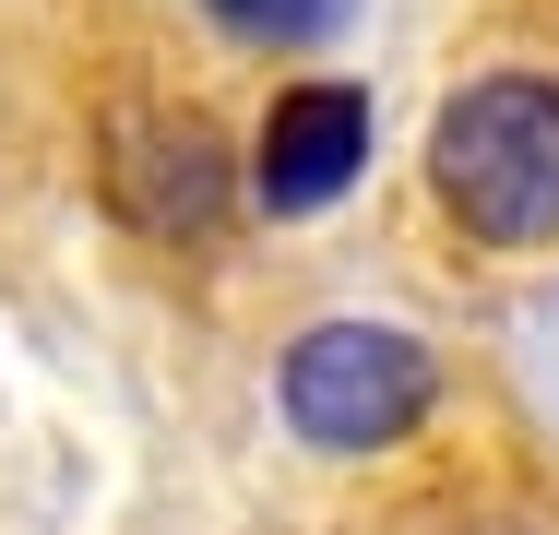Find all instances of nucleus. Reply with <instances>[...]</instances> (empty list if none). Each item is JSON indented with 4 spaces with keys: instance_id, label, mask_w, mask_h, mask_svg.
Masks as SVG:
<instances>
[{
    "instance_id": "f257e3e1",
    "label": "nucleus",
    "mask_w": 559,
    "mask_h": 535,
    "mask_svg": "<svg viewBox=\"0 0 559 535\" xmlns=\"http://www.w3.org/2000/svg\"><path fill=\"white\" fill-rule=\"evenodd\" d=\"M429 191L488 250L559 238V72H476L429 119Z\"/></svg>"
},
{
    "instance_id": "20e7f679",
    "label": "nucleus",
    "mask_w": 559,
    "mask_h": 535,
    "mask_svg": "<svg viewBox=\"0 0 559 535\" xmlns=\"http://www.w3.org/2000/svg\"><path fill=\"white\" fill-rule=\"evenodd\" d=\"M357 167H369V96L357 84H298L262 119L250 191H262V214H322L334 191H357Z\"/></svg>"
},
{
    "instance_id": "39448f33",
    "label": "nucleus",
    "mask_w": 559,
    "mask_h": 535,
    "mask_svg": "<svg viewBox=\"0 0 559 535\" xmlns=\"http://www.w3.org/2000/svg\"><path fill=\"white\" fill-rule=\"evenodd\" d=\"M203 12H215L226 36H250V48H286V36H310L334 0H203Z\"/></svg>"
},
{
    "instance_id": "7ed1b4c3",
    "label": "nucleus",
    "mask_w": 559,
    "mask_h": 535,
    "mask_svg": "<svg viewBox=\"0 0 559 535\" xmlns=\"http://www.w3.org/2000/svg\"><path fill=\"white\" fill-rule=\"evenodd\" d=\"M108 203L143 238H179L191 250L238 203V155H226L215 119H191V107H119L108 119Z\"/></svg>"
},
{
    "instance_id": "f03ea898",
    "label": "nucleus",
    "mask_w": 559,
    "mask_h": 535,
    "mask_svg": "<svg viewBox=\"0 0 559 535\" xmlns=\"http://www.w3.org/2000/svg\"><path fill=\"white\" fill-rule=\"evenodd\" d=\"M429 393H441V369H429V345L393 333V321H322V333H298L286 369H274L286 428L322 440V452H381V440H405V428L429 417Z\"/></svg>"
}]
</instances>
